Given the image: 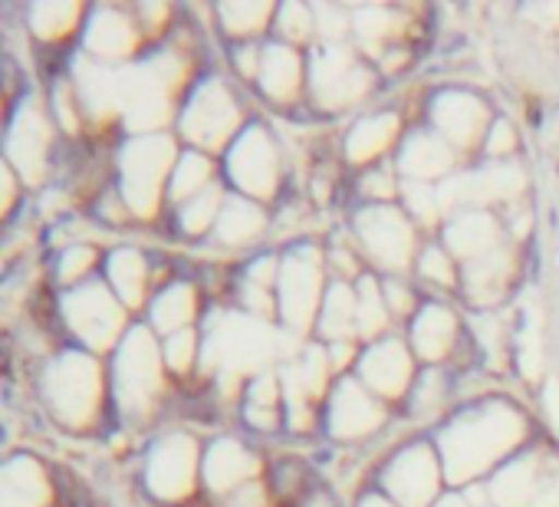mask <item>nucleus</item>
<instances>
[{
    "instance_id": "1",
    "label": "nucleus",
    "mask_w": 559,
    "mask_h": 507,
    "mask_svg": "<svg viewBox=\"0 0 559 507\" xmlns=\"http://www.w3.org/2000/svg\"><path fill=\"white\" fill-rule=\"evenodd\" d=\"M520 435V418L510 409H480L477 415L461 418L444 435L448 468L454 477H467L480 471L490 458H497L503 448H510Z\"/></svg>"
},
{
    "instance_id": "2",
    "label": "nucleus",
    "mask_w": 559,
    "mask_h": 507,
    "mask_svg": "<svg viewBox=\"0 0 559 507\" xmlns=\"http://www.w3.org/2000/svg\"><path fill=\"white\" fill-rule=\"evenodd\" d=\"M359 231L369 244V250L376 254V258L389 268L402 264L408 258V247H412V234L405 227V221L395 214V211H366L362 221H359Z\"/></svg>"
},
{
    "instance_id": "3",
    "label": "nucleus",
    "mask_w": 559,
    "mask_h": 507,
    "mask_svg": "<svg viewBox=\"0 0 559 507\" xmlns=\"http://www.w3.org/2000/svg\"><path fill=\"white\" fill-rule=\"evenodd\" d=\"M389 484L402 497V504L421 507L435 491V464L425 448H412L408 455H402L389 471Z\"/></svg>"
},
{
    "instance_id": "4",
    "label": "nucleus",
    "mask_w": 559,
    "mask_h": 507,
    "mask_svg": "<svg viewBox=\"0 0 559 507\" xmlns=\"http://www.w3.org/2000/svg\"><path fill=\"white\" fill-rule=\"evenodd\" d=\"M152 487L158 494H181L188 491L191 474V441L188 438H168L155 448L152 458Z\"/></svg>"
},
{
    "instance_id": "5",
    "label": "nucleus",
    "mask_w": 559,
    "mask_h": 507,
    "mask_svg": "<svg viewBox=\"0 0 559 507\" xmlns=\"http://www.w3.org/2000/svg\"><path fill=\"white\" fill-rule=\"evenodd\" d=\"M234 178L250 191H270L273 185V152L260 132H250L234 152Z\"/></svg>"
},
{
    "instance_id": "6",
    "label": "nucleus",
    "mask_w": 559,
    "mask_h": 507,
    "mask_svg": "<svg viewBox=\"0 0 559 507\" xmlns=\"http://www.w3.org/2000/svg\"><path fill=\"white\" fill-rule=\"evenodd\" d=\"M230 122H234V109H230L224 90H217V86L204 90L188 113V129L201 142H221V135L230 129Z\"/></svg>"
},
{
    "instance_id": "7",
    "label": "nucleus",
    "mask_w": 559,
    "mask_h": 507,
    "mask_svg": "<svg viewBox=\"0 0 559 507\" xmlns=\"http://www.w3.org/2000/svg\"><path fill=\"white\" fill-rule=\"evenodd\" d=\"M165 155H168V142H158V139H145V142H135L129 149V191L139 198V204L145 208V194L155 188L162 168H165Z\"/></svg>"
},
{
    "instance_id": "8",
    "label": "nucleus",
    "mask_w": 559,
    "mask_h": 507,
    "mask_svg": "<svg viewBox=\"0 0 559 507\" xmlns=\"http://www.w3.org/2000/svg\"><path fill=\"white\" fill-rule=\"evenodd\" d=\"M379 422V405L353 382H346L336 396V405H333V425L340 435L353 438V435H362L369 428H376Z\"/></svg>"
},
{
    "instance_id": "9",
    "label": "nucleus",
    "mask_w": 559,
    "mask_h": 507,
    "mask_svg": "<svg viewBox=\"0 0 559 507\" xmlns=\"http://www.w3.org/2000/svg\"><path fill=\"white\" fill-rule=\"evenodd\" d=\"M67 310H70V317H73V327L86 337V340H103V337H109V330H112V323H116V310H112V304L106 300V294L103 291H83V294H76V297H70V304H67Z\"/></svg>"
},
{
    "instance_id": "10",
    "label": "nucleus",
    "mask_w": 559,
    "mask_h": 507,
    "mask_svg": "<svg viewBox=\"0 0 559 507\" xmlns=\"http://www.w3.org/2000/svg\"><path fill=\"white\" fill-rule=\"evenodd\" d=\"M122 389H126V396H135V399H142L145 392H152L155 389V382H158V376H155V353H152V343H148V337L145 333H135L132 340H129V350L122 353Z\"/></svg>"
},
{
    "instance_id": "11",
    "label": "nucleus",
    "mask_w": 559,
    "mask_h": 507,
    "mask_svg": "<svg viewBox=\"0 0 559 507\" xmlns=\"http://www.w3.org/2000/svg\"><path fill=\"white\" fill-rule=\"evenodd\" d=\"M362 369L379 392H399L408 379V356L402 353L399 343H382L366 356Z\"/></svg>"
},
{
    "instance_id": "12",
    "label": "nucleus",
    "mask_w": 559,
    "mask_h": 507,
    "mask_svg": "<svg viewBox=\"0 0 559 507\" xmlns=\"http://www.w3.org/2000/svg\"><path fill=\"white\" fill-rule=\"evenodd\" d=\"M520 185V172L503 165V168H490V172H477V175H464L454 181V191L457 198H467V201H480V198H503L510 191H516Z\"/></svg>"
},
{
    "instance_id": "13",
    "label": "nucleus",
    "mask_w": 559,
    "mask_h": 507,
    "mask_svg": "<svg viewBox=\"0 0 559 507\" xmlns=\"http://www.w3.org/2000/svg\"><path fill=\"white\" fill-rule=\"evenodd\" d=\"M451 333H454V317L441 307H428L415 323V343H418L421 356H428V359H438L448 350Z\"/></svg>"
},
{
    "instance_id": "14",
    "label": "nucleus",
    "mask_w": 559,
    "mask_h": 507,
    "mask_svg": "<svg viewBox=\"0 0 559 507\" xmlns=\"http://www.w3.org/2000/svg\"><path fill=\"white\" fill-rule=\"evenodd\" d=\"M438 122L448 135L454 139H471L477 132V122H480V103L477 99H467V96H444L438 103Z\"/></svg>"
},
{
    "instance_id": "15",
    "label": "nucleus",
    "mask_w": 559,
    "mask_h": 507,
    "mask_svg": "<svg viewBox=\"0 0 559 507\" xmlns=\"http://www.w3.org/2000/svg\"><path fill=\"white\" fill-rule=\"evenodd\" d=\"M317 83H320V93L330 96L336 90V99H349L353 93H359L356 86L362 83V76L356 73V67L346 60V54H330L320 60L317 67Z\"/></svg>"
},
{
    "instance_id": "16",
    "label": "nucleus",
    "mask_w": 559,
    "mask_h": 507,
    "mask_svg": "<svg viewBox=\"0 0 559 507\" xmlns=\"http://www.w3.org/2000/svg\"><path fill=\"white\" fill-rule=\"evenodd\" d=\"M247 471H250V458H247V451H243L240 445H234V441H221V445L211 451V458H207V484H214V487H230V484H237Z\"/></svg>"
},
{
    "instance_id": "17",
    "label": "nucleus",
    "mask_w": 559,
    "mask_h": 507,
    "mask_svg": "<svg viewBox=\"0 0 559 507\" xmlns=\"http://www.w3.org/2000/svg\"><path fill=\"white\" fill-rule=\"evenodd\" d=\"M90 373L93 369L86 363H80V359H67L63 369L53 373V399H57L60 409H67L70 402L80 405V402L90 399V389H93V376Z\"/></svg>"
},
{
    "instance_id": "18",
    "label": "nucleus",
    "mask_w": 559,
    "mask_h": 507,
    "mask_svg": "<svg viewBox=\"0 0 559 507\" xmlns=\"http://www.w3.org/2000/svg\"><path fill=\"white\" fill-rule=\"evenodd\" d=\"M313 304H317V271L294 261L287 271V314H294L297 323H307Z\"/></svg>"
},
{
    "instance_id": "19",
    "label": "nucleus",
    "mask_w": 559,
    "mask_h": 507,
    "mask_svg": "<svg viewBox=\"0 0 559 507\" xmlns=\"http://www.w3.org/2000/svg\"><path fill=\"white\" fill-rule=\"evenodd\" d=\"M493 240V221L484 214H461L451 224V244L461 254H484Z\"/></svg>"
},
{
    "instance_id": "20",
    "label": "nucleus",
    "mask_w": 559,
    "mask_h": 507,
    "mask_svg": "<svg viewBox=\"0 0 559 507\" xmlns=\"http://www.w3.org/2000/svg\"><path fill=\"white\" fill-rule=\"evenodd\" d=\"M260 73H263V83L273 96H290L297 86V60L287 50H270L260 60Z\"/></svg>"
},
{
    "instance_id": "21",
    "label": "nucleus",
    "mask_w": 559,
    "mask_h": 507,
    "mask_svg": "<svg viewBox=\"0 0 559 507\" xmlns=\"http://www.w3.org/2000/svg\"><path fill=\"white\" fill-rule=\"evenodd\" d=\"M448 162H451L448 145H441V142L431 139V135H421V139H415V142L405 149V168L415 172V175H435V172H441Z\"/></svg>"
},
{
    "instance_id": "22",
    "label": "nucleus",
    "mask_w": 559,
    "mask_h": 507,
    "mask_svg": "<svg viewBox=\"0 0 559 507\" xmlns=\"http://www.w3.org/2000/svg\"><path fill=\"white\" fill-rule=\"evenodd\" d=\"M257 227H260V214H257V208H250L243 201L227 204V211L221 214V237L224 240H247L257 234Z\"/></svg>"
},
{
    "instance_id": "23",
    "label": "nucleus",
    "mask_w": 559,
    "mask_h": 507,
    "mask_svg": "<svg viewBox=\"0 0 559 507\" xmlns=\"http://www.w3.org/2000/svg\"><path fill=\"white\" fill-rule=\"evenodd\" d=\"M392 129H395L392 119H369V122H362V126L356 129V135L349 139V155H353V158L376 155V152L389 142Z\"/></svg>"
},
{
    "instance_id": "24",
    "label": "nucleus",
    "mask_w": 559,
    "mask_h": 507,
    "mask_svg": "<svg viewBox=\"0 0 559 507\" xmlns=\"http://www.w3.org/2000/svg\"><path fill=\"white\" fill-rule=\"evenodd\" d=\"M188 317H191V291L175 287V291L158 297V304H155V323L158 327H178Z\"/></svg>"
},
{
    "instance_id": "25",
    "label": "nucleus",
    "mask_w": 559,
    "mask_h": 507,
    "mask_svg": "<svg viewBox=\"0 0 559 507\" xmlns=\"http://www.w3.org/2000/svg\"><path fill=\"white\" fill-rule=\"evenodd\" d=\"M112 281H116V287L122 291L126 300L139 297V291H142V261L135 258V254L126 250L112 261Z\"/></svg>"
},
{
    "instance_id": "26",
    "label": "nucleus",
    "mask_w": 559,
    "mask_h": 507,
    "mask_svg": "<svg viewBox=\"0 0 559 507\" xmlns=\"http://www.w3.org/2000/svg\"><path fill=\"white\" fill-rule=\"evenodd\" d=\"M129 44V34H126V24L116 17V14H106L96 21V31H93V47L103 50V54H116Z\"/></svg>"
},
{
    "instance_id": "27",
    "label": "nucleus",
    "mask_w": 559,
    "mask_h": 507,
    "mask_svg": "<svg viewBox=\"0 0 559 507\" xmlns=\"http://www.w3.org/2000/svg\"><path fill=\"white\" fill-rule=\"evenodd\" d=\"M500 268H497V258L484 261V264H474L471 268V297L477 300H487L500 291Z\"/></svg>"
},
{
    "instance_id": "28",
    "label": "nucleus",
    "mask_w": 559,
    "mask_h": 507,
    "mask_svg": "<svg viewBox=\"0 0 559 507\" xmlns=\"http://www.w3.org/2000/svg\"><path fill=\"white\" fill-rule=\"evenodd\" d=\"M539 359H543V353H539V317H536V314H530V320H526V333H523V369H526L530 376H536Z\"/></svg>"
},
{
    "instance_id": "29",
    "label": "nucleus",
    "mask_w": 559,
    "mask_h": 507,
    "mask_svg": "<svg viewBox=\"0 0 559 507\" xmlns=\"http://www.w3.org/2000/svg\"><path fill=\"white\" fill-rule=\"evenodd\" d=\"M204 178H207V162L198 158V155L185 158V165H181V172H178V194L198 191V188L204 185Z\"/></svg>"
},
{
    "instance_id": "30",
    "label": "nucleus",
    "mask_w": 559,
    "mask_h": 507,
    "mask_svg": "<svg viewBox=\"0 0 559 507\" xmlns=\"http://www.w3.org/2000/svg\"><path fill=\"white\" fill-rule=\"evenodd\" d=\"M266 17V8H224V21L234 27V34H243L247 27H253L257 21Z\"/></svg>"
},
{
    "instance_id": "31",
    "label": "nucleus",
    "mask_w": 559,
    "mask_h": 507,
    "mask_svg": "<svg viewBox=\"0 0 559 507\" xmlns=\"http://www.w3.org/2000/svg\"><path fill=\"white\" fill-rule=\"evenodd\" d=\"M211 211H214V191L201 194V198L185 211V224H188L191 231H198V227H204V224L211 221Z\"/></svg>"
},
{
    "instance_id": "32",
    "label": "nucleus",
    "mask_w": 559,
    "mask_h": 507,
    "mask_svg": "<svg viewBox=\"0 0 559 507\" xmlns=\"http://www.w3.org/2000/svg\"><path fill=\"white\" fill-rule=\"evenodd\" d=\"M441 396H444L441 379H438V376H428V379L421 382V389H418V412L431 415V412L441 405Z\"/></svg>"
},
{
    "instance_id": "33",
    "label": "nucleus",
    "mask_w": 559,
    "mask_h": 507,
    "mask_svg": "<svg viewBox=\"0 0 559 507\" xmlns=\"http://www.w3.org/2000/svg\"><path fill=\"white\" fill-rule=\"evenodd\" d=\"M421 268H425V274L435 278L438 284H448V281H451V268H448V258H444L441 250H428V254H425V261H421Z\"/></svg>"
},
{
    "instance_id": "34",
    "label": "nucleus",
    "mask_w": 559,
    "mask_h": 507,
    "mask_svg": "<svg viewBox=\"0 0 559 507\" xmlns=\"http://www.w3.org/2000/svg\"><path fill=\"white\" fill-rule=\"evenodd\" d=\"M168 356H171V366L175 369H185L188 359H191V337L188 333H178L168 346Z\"/></svg>"
},
{
    "instance_id": "35",
    "label": "nucleus",
    "mask_w": 559,
    "mask_h": 507,
    "mask_svg": "<svg viewBox=\"0 0 559 507\" xmlns=\"http://www.w3.org/2000/svg\"><path fill=\"white\" fill-rule=\"evenodd\" d=\"M284 27H287V34L304 37V34L310 31V14H307V11H300V8H290V11L284 14Z\"/></svg>"
},
{
    "instance_id": "36",
    "label": "nucleus",
    "mask_w": 559,
    "mask_h": 507,
    "mask_svg": "<svg viewBox=\"0 0 559 507\" xmlns=\"http://www.w3.org/2000/svg\"><path fill=\"white\" fill-rule=\"evenodd\" d=\"M408 194H412V204L425 214V217H431L435 214V198H431V191L421 185V191H418V185H408Z\"/></svg>"
},
{
    "instance_id": "37",
    "label": "nucleus",
    "mask_w": 559,
    "mask_h": 507,
    "mask_svg": "<svg viewBox=\"0 0 559 507\" xmlns=\"http://www.w3.org/2000/svg\"><path fill=\"white\" fill-rule=\"evenodd\" d=\"M546 412H549V418H552V425L559 432V382L556 379L546 386Z\"/></svg>"
},
{
    "instance_id": "38",
    "label": "nucleus",
    "mask_w": 559,
    "mask_h": 507,
    "mask_svg": "<svg viewBox=\"0 0 559 507\" xmlns=\"http://www.w3.org/2000/svg\"><path fill=\"white\" fill-rule=\"evenodd\" d=\"M366 507H389L385 500H366Z\"/></svg>"
},
{
    "instance_id": "39",
    "label": "nucleus",
    "mask_w": 559,
    "mask_h": 507,
    "mask_svg": "<svg viewBox=\"0 0 559 507\" xmlns=\"http://www.w3.org/2000/svg\"><path fill=\"white\" fill-rule=\"evenodd\" d=\"M441 507H464V504H461V500H444Z\"/></svg>"
},
{
    "instance_id": "40",
    "label": "nucleus",
    "mask_w": 559,
    "mask_h": 507,
    "mask_svg": "<svg viewBox=\"0 0 559 507\" xmlns=\"http://www.w3.org/2000/svg\"><path fill=\"white\" fill-rule=\"evenodd\" d=\"M317 507H330V504H326V500H320V504H317Z\"/></svg>"
}]
</instances>
